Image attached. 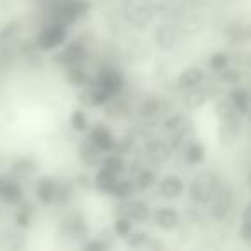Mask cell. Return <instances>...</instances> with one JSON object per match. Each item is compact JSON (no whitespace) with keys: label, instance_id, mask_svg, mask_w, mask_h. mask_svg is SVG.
<instances>
[{"label":"cell","instance_id":"obj_28","mask_svg":"<svg viewBox=\"0 0 251 251\" xmlns=\"http://www.w3.org/2000/svg\"><path fill=\"white\" fill-rule=\"evenodd\" d=\"M36 171V162L33 158H21L12 165V176L14 177H28Z\"/></svg>","mask_w":251,"mask_h":251},{"label":"cell","instance_id":"obj_24","mask_svg":"<svg viewBox=\"0 0 251 251\" xmlns=\"http://www.w3.org/2000/svg\"><path fill=\"white\" fill-rule=\"evenodd\" d=\"M206 90H203L201 84L200 86H195L191 88V90H186V97H184V105L188 108H191V110H195V108L201 107L203 103L206 101Z\"/></svg>","mask_w":251,"mask_h":251},{"label":"cell","instance_id":"obj_26","mask_svg":"<svg viewBox=\"0 0 251 251\" xmlns=\"http://www.w3.org/2000/svg\"><path fill=\"white\" fill-rule=\"evenodd\" d=\"M73 188L69 182H57L55 193H53V205L57 206H66L67 203L73 200Z\"/></svg>","mask_w":251,"mask_h":251},{"label":"cell","instance_id":"obj_10","mask_svg":"<svg viewBox=\"0 0 251 251\" xmlns=\"http://www.w3.org/2000/svg\"><path fill=\"white\" fill-rule=\"evenodd\" d=\"M145 155L153 164H165L171 158V147L162 140H150L145 145Z\"/></svg>","mask_w":251,"mask_h":251},{"label":"cell","instance_id":"obj_7","mask_svg":"<svg viewBox=\"0 0 251 251\" xmlns=\"http://www.w3.org/2000/svg\"><path fill=\"white\" fill-rule=\"evenodd\" d=\"M59 62L64 64L66 67L69 66H79L83 64V60L86 59V49H84L83 43L79 42H71L64 47V50L59 53Z\"/></svg>","mask_w":251,"mask_h":251},{"label":"cell","instance_id":"obj_3","mask_svg":"<svg viewBox=\"0 0 251 251\" xmlns=\"http://www.w3.org/2000/svg\"><path fill=\"white\" fill-rule=\"evenodd\" d=\"M122 12L129 25L136 28H147L155 18V5L151 0H124Z\"/></svg>","mask_w":251,"mask_h":251},{"label":"cell","instance_id":"obj_37","mask_svg":"<svg viewBox=\"0 0 251 251\" xmlns=\"http://www.w3.org/2000/svg\"><path fill=\"white\" fill-rule=\"evenodd\" d=\"M21 31V23L19 21H12L9 25H5L4 28L0 29V40L2 42H12L16 36Z\"/></svg>","mask_w":251,"mask_h":251},{"label":"cell","instance_id":"obj_44","mask_svg":"<svg viewBox=\"0 0 251 251\" xmlns=\"http://www.w3.org/2000/svg\"><path fill=\"white\" fill-rule=\"evenodd\" d=\"M222 79L226 81V83H236V81L239 79V73H237V71H232V69H224Z\"/></svg>","mask_w":251,"mask_h":251},{"label":"cell","instance_id":"obj_47","mask_svg":"<svg viewBox=\"0 0 251 251\" xmlns=\"http://www.w3.org/2000/svg\"><path fill=\"white\" fill-rule=\"evenodd\" d=\"M248 182H250V188H251V172H250V176H248Z\"/></svg>","mask_w":251,"mask_h":251},{"label":"cell","instance_id":"obj_38","mask_svg":"<svg viewBox=\"0 0 251 251\" xmlns=\"http://www.w3.org/2000/svg\"><path fill=\"white\" fill-rule=\"evenodd\" d=\"M147 241H148V236L143 230H131V232L126 236V243H127L129 248H145Z\"/></svg>","mask_w":251,"mask_h":251},{"label":"cell","instance_id":"obj_21","mask_svg":"<svg viewBox=\"0 0 251 251\" xmlns=\"http://www.w3.org/2000/svg\"><path fill=\"white\" fill-rule=\"evenodd\" d=\"M230 103L236 108L237 114L244 115V114H248V110H250V107H251V98L244 88H234V90L230 91Z\"/></svg>","mask_w":251,"mask_h":251},{"label":"cell","instance_id":"obj_5","mask_svg":"<svg viewBox=\"0 0 251 251\" xmlns=\"http://www.w3.org/2000/svg\"><path fill=\"white\" fill-rule=\"evenodd\" d=\"M66 38H67V26L52 21L40 31L35 43L38 47V50H45L47 52V50H53L57 47L64 45Z\"/></svg>","mask_w":251,"mask_h":251},{"label":"cell","instance_id":"obj_36","mask_svg":"<svg viewBox=\"0 0 251 251\" xmlns=\"http://www.w3.org/2000/svg\"><path fill=\"white\" fill-rule=\"evenodd\" d=\"M158 112H160V103H158V100H155V98L145 100L140 107V114H141V117H145V119L155 117Z\"/></svg>","mask_w":251,"mask_h":251},{"label":"cell","instance_id":"obj_45","mask_svg":"<svg viewBox=\"0 0 251 251\" xmlns=\"http://www.w3.org/2000/svg\"><path fill=\"white\" fill-rule=\"evenodd\" d=\"M84 250L86 251H105L107 250V246H105L100 239H95V241H91V243L84 244Z\"/></svg>","mask_w":251,"mask_h":251},{"label":"cell","instance_id":"obj_27","mask_svg":"<svg viewBox=\"0 0 251 251\" xmlns=\"http://www.w3.org/2000/svg\"><path fill=\"white\" fill-rule=\"evenodd\" d=\"M134 189H136V184L133 181H129V179H117L114 188H112V195L117 200H127L134 193Z\"/></svg>","mask_w":251,"mask_h":251},{"label":"cell","instance_id":"obj_9","mask_svg":"<svg viewBox=\"0 0 251 251\" xmlns=\"http://www.w3.org/2000/svg\"><path fill=\"white\" fill-rule=\"evenodd\" d=\"M62 229L66 230V236L71 239H83L88 234V224L83 215L73 213L62 222Z\"/></svg>","mask_w":251,"mask_h":251},{"label":"cell","instance_id":"obj_6","mask_svg":"<svg viewBox=\"0 0 251 251\" xmlns=\"http://www.w3.org/2000/svg\"><path fill=\"white\" fill-rule=\"evenodd\" d=\"M95 83L100 84L101 88H105L112 97H117L121 93L122 86H124L122 74L117 69H114V67H103V69L98 71V76Z\"/></svg>","mask_w":251,"mask_h":251},{"label":"cell","instance_id":"obj_14","mask_svg":"<svg viewBox=\"0 0 251 251\" xmlns=\"http://www.w3.org/2000/svg\"><path fill=\"white\" fill-rule=\"evenodd\" d=\"M90 140L93 141L101 151H114L115 138L112 136V133L105 127V126H101V124L95 126L90 133Z\"/></svg>","mask_w":251,"mask_h":251},{"label":"cell","instance_id":"obj_29","mask_svg":"<svg viewBox=\"0 0 251 251\" xmlns=\"http://www.w3.org/2000/svg\"><path fill=\"white\" fill-rule=\"evenodd\" d=\"M33 213H35V210H33V206L29 205V203H21V206H19V210L16 212V217H14L18 227L28 229L33 222Z\"/></svg>","mask_w":251,"mask_h":251},{"label":"cell","instance_id":"obj_20","mask_svg":"<svg viewBox=\"0 0 251 251\" xmlns=\"http://www.w3.org/2000/svg\"><path fill=\"white\" fill-rule=\"evenodd\" d=\"M164 127L172 136H186L189 131V121L182 114H176L165 121Z\"/></svg>","mask_w":251,"mask_h":251},{"label":"cell","instance_id":"obj_23","mask_svg":"<svg viewBox=\"0 0 251 251\" xmlns=\"http://www.w3.org/2000/svg\"><path fill=\"white\" fill-rule=\"evenodd\" d=\"M239 121H237V117L234 119H229V121H222V124H220V140H222V143H232V141L237 140V136H239Z\"/></svg>","mask_w":251,"mask_h":251},{"label":"cell","instance_id":"obj_32","mask_svg":"<svg viewBox=\"0 0 251 251\" xmlns=\"http://www.w3.org/2000/svg\"><path fill=\"white\" fill-rule=\"evenodd\" d=\"M105 107H107V115H112V117H124V115H127V112H129L127 101L119 100V98H115V97H112L110 101H108Z\"/></svg>","mask_w":251,"mask_h":251},{"label":"cell","instance_id":"obj_8","mask_svg":"<svg viewBox=\"0 0 251 251\" xmlns=\"http://www.w3.org/2000/svg\"><path fill=\"white\" fill-rule=\"evenodd\" d=\"M0 200L5 203L16 205L23 200V188L14 179L0 176Z\"/></svg>","mask_w":251,"mask_h":251},{"label":"cell","instance_id":"obj_16","mask_svg":"<svg viewBox=\"0 0 251 251\" xmlns=\"http://www.w3.org/2000/svg\"><path fill=\"white\" fill-rule=\"evenodd\" d=\"M155 222L158 224V227L164 230H174L179 227L181 217H179L177 210L172 206H162L155 213Z\"/></svg>","mask_w":251,"mask_h":251},{"label":"cell","instance_id":"obj_31","mask_svg":"<svg viewBox=\"0 0 251 251\" xmlns=\"http://www.w3.org/2000/svg\"><path fill=\"white\" fill-rule=\"evenodd\" d=\"M101 167L107 169V171H110L112 174L119 176L122 171H124L126 164H124V158H122V155H107V157H103V160H101Z\"/></svg>","mask_w":251,"mask_h":251},{"label":"cell","instance_id":"obj_2","mask_svg":"<svg viewBox=\"0 0 251 251\" xmlns=\"http://www.w3.org/2000/svg\"><path fill=\"white\" fill-rule=\"evenodd\" d=\"M88 11H90V4L86 0H60L52 7V21L71 26L77 19L86 16Z\"/></svg>","mask_w":251,"mask_h":251},{"label":"cell","instance_id":"obj_1","mask_svg":"<svg viewBox=\"0 0 251 251\" xmlns=\"http://www.w3.org/2000/svg\"><path fill=\"white\" fill-rule=\"evenodd\" d=\"M220 186L219 176L212 171H201L189 186V196L198 205H208L213 193Z\"/></svg>","mask_w":251,"mask_h":251},{"label":"cell","instance_id":"obj_30","mask_svg":"<svg viewBox=\"0 0 251 251\" xmlns=\"http://www.w3.org/2000/svg\"><path fill=\"white\" fill-rule=\"evenodd\" d=\"M67 79H69V83H73L74 86H86V84L90 83L86 71L81 67V64L79 66H69V69H67Z\"/></svg>","mask_w":251,"mask_h":251},{"label":"cell","instance_id":"obj_41","mask_svg":"<svg viewBox=\"0 0 251 251\" xmlns=\"http://www.w3.org/2000/svg\"><path fill=\"white\" fill-rule=\"evenodd\" d=\"M133 145H134L133 138H131V136H124V138H121L119 141L115 140L114 151H115V153H119V155H126V153H129V151H131Z\"/></svg>","mask_w":251,"mask_h":251},{"label":"cell","instance_id":"obj_17","mask_svg":"<svg viewBox=\"0 0 251 251\" xmlns=\"http://www.w3.org/2000/svg\"><path fill=\"white\" fill-rule=\"evenodd\" d=\"M182 191H184V182H182V179L179 176H165L160 181V193L164 198L176 200L182 195Z\"/></svg>","mask_w":251,"mask_h":251},{"label":"cell","instance_id":"obj_43","mask_svg":"<svg viewBox=\"0 0 251 251\" xmlns=\"http://www.w3.org/2000/svg\"><path fill=\"white\" fill-rule=\"evenodd\" d=\"M114 234H115V232H110V230L105 229V230H101V232L98 234L97 239H100L101 243L105 244V246L110 248V246H112V243H114Z\"/></svg>","mask_w":251,"mask_h":251},{"label":"cell","instance_id":"obj_25","mask_svg":"<svg viewBox=\"0 0 251 251\" xmlns=\"http://www.w3.org/2000/svg\"><path fill=\"white\" fill-rule=\"evenodd\" d=\"M184 158L188 164L191 165H198L205 160V148H203L201 143H188L186 145V150H184Z\"/></svg>","mask_w":251,"mask_h":251},{"label":"cell","instance_id":"obj_18","mask_svg":"<svg viewBox=\"0 0 251 251\" xmlns=\"http://www.w3.org/2000/svg\"><path fill=\"white\" fill-rule=\"evenodd\" d=\"M205 81V71L201 67H189L184 73L179 76L177 79V88L182 91L191 90L195 86H200V84Z\"/></svg>","mask_w":251,"mask_h":251},{"label":"cell","instance_id":"obj_15","mask_svg":"<svg viewBox=\"0 0 251 251\" xmlns=\"http://www.w3.org/2000/svg\"><path fill=\"white\" fill-rule=\"evenodd\" d=\"M21 227L18 229H5L0 234V248L2 250H23L26 246V237L21 232Z\"/></svg>","mask_w":251,"mask_h":251},{"label":"cell","instance_id":"obj_11","mask_svg":"<svg viewBox=\"0 0 251 251\" xmlns=\"http://www.w3.org/2000/svg\"><path fill=\"white\" fill-rule=\"evenodd\" d=\"M121 213L131 219L133 222H145L150 217V208L141 200H133V201H126L121 206Z\"/></svg>","mask_w":251,"mask_h":251},{"label":"cell","instance_id":"obj_42","mask_svg":"<svg viewBox=\"0 0 251 251\" xmlns=\"http://www.w3.org/2000/svg\"><path fill=\"white\" fill-rule=\"evenodd\" d=\"M239 236L244 243L251 244V220H243L241 229H239Z\"/></svg>","mask_w":251,"mask_h":251},{"label":"cell","instance_id":"obj_46","mask_svg":"<svg viewBox=\"0 0 251 251\" xmlns=\"http://www.w3.org/2000/svg\"><path fill=\"white\" fill-rule=\"evenodd\" d=\"M241 219H243V220H251V201L244 206L243 213H241Z\"/></svg>","mask_w":251,"mask_h":251},{"label":"cell","instance_id":"obj_22","mask_svg":"<svg viewBox=\"0 0 251 251\" xmlns=\"http://www.w3.org/2000/svg\"><path fill=\"white\" fill-rule=\"evenodd\" d=\"M115 181H117V176L101 167L100 171L97 172V176H95L93 186L101 193H112V188H114Z\"/></svg>","mask_w":251,"mask_h":251},{"label":"cell","instance_id":"obj_13","mask_svg":"<svg viewBox=\"0 0 251 251\" xmlns=\"http://www.w3.org/2000/svg\"><path fill=\"white\" fill-rule=\"evenodd\" d=\"M155 40H157V45L160 47L162 50H171L179 40L177 28H176L172 23H164V25L158 26Z\"/></svg>","mask_w":251,"mask_h":251},{"label":"cell","instance_id":"obj_12","mask_svg":"<svg viewBox=\"0 0 251 251\" xmlns=\"http://www.w3.org/2000/svg\"><path fill=\"white\" fill-rule=\"evenodd\" d=\"M101 153H103V151H101L100 148H98L97 145L90 140V136H88L86 140L81 141V145H79V158H81V162H83L84 165H88V167L100 165L101 160H103Z\"/></svg>","mask_w":251,"mask_h":251},{"label":"cell","instance_id":"obj_40","mask_svg":"<svg viewBox=\"0 0 251 251\" xmlns=\"http://www.w3.org/2000/svg\"><path fill=\"white\" fill-rule=\"evenodd\" d=\"M210 67H212L213 71H217V73H222L224 69H227V66H229V55L224 52H215L212 57H210Z\"/></svg>","mask_w":251,"mask_h":251},{"label":"cell","instance_id":"obj_39","mask_svg":"<svg viewBox=\"0 0 251 251\" xmlns=\"http://www.w3.org/2000/svg\"><path fill=\"white\" fill-rule=\"evenodd\" d=\"M71 126H73L74 131H79V133H83V131L88 129V117L86 114H84L83 110H74L73 115H71Z\"/></svg>","mask_w":251,"mask_h":251},{"label":"cell","instance_id":"obj_34","mask_svg":"<svg viewBox=\"0 0 251 251\" xmlns=\"http://www.w3.org/2000/svg\"><path fill=\"white\" fill-rule=\"evenodd\" d=\"M12 42H2L0 40V71H5L12 64L14 52H12Z\"/></svg>","mask_w":251,"mask_h":251},{"label":"cell","instance_id":"obj_4","mask_svg":"<svg viewBox=\"0 0 251 251\" xmlns=\"http://www.w3.org/2000/svg\"><path fill=\"white\" fill-rule=\"evenodd\" d=\"M234 206V191L227 184H220L208 201V212L215 220H224Z\"/></svg>","mask_w":251,"mask_h":251},{"label":"cell","instance_id":"obj_19","mask_svg":"<svg viewBox=\"0 0 251 251\" xmlns=\"http://www.w3.org/2000/svg\"><path fill=\"white\" fill-rule=\"evenodd\" d=\"M55 184L52 177H42L36 182V198L42 205H52L53 203V193H55Z\"/></svg>","mask_w":251,"mask_h":251},{"label":"cell","instance_id":"obj_35","mask_svg":"<svg viewBox=\"0 0 251 251\" xmlns=\"http://www.w3.org/2000/svg\"><path fill=\"white\" fill-rule=\"evenodd\" d=\"M133 230V220L131 219H127L126 215H121V217H117L115 219V222H114V232H115V236H119V237H126L127 234Z\"/></svg>","mask_w":251,"mask_h":251},{"label":"cell","instance_id":"obj_33","mask_svg":"<svg viewBox=\"0 0 251 251\" xmlns=\"http://www.w3.org/2000/svg\"><path fill=\"white\" fill-rule=\"evenodd\" d=\"M155 182H157V174L153 171H150V169H141L138 172L134 184H136L138 189H150Z\"/></svg>","mask_w":251,"mask_h":251}]
</instances>
